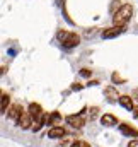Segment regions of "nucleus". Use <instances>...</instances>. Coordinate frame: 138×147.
Returning <instances> with one entry per match:
<instances>
[{
	"instance_id": "f257e3e1",
	"label": "nucleus",
	"mask_w": 138,
	"mask_h": 147,
	"mask_svg": "<svg viewBox=\"0 0 138 147\" xmlns=\"http://www.w3.org/2000/svg\"><path fill=\"white\" fill-rule=\"evenodd\" d=\"M131 16H133V7H131L130 3H123V5L113 14V22H114L116 26H126L128 21L131 19Z\"/></svg>"
},
{
	"instance_id": "f03ea898",
	"label": "nucleus",
	"mask_w": 138,
	"mask_h": 147,
	"mask_svg": "<svg viewBox=\"0 0 138 147\" xmlns=\"http://www.w3.org/2000/svg\"><path fill=\"white\" fill-rule=\"evenodd\" d=\"M56 38L62 41L65 48H75L80 45V36L77 33H68V31H58Z\"/></svg>"
},
{
	"instance_id": "7ed1b4c3",
	"label": "nucleus",
	"mask_w": 138,
	"mask_h": 147,
	"mask_svg": "<svg viewBox=\"0 0 138 147\" xmlns=\"http://www.w3.org/2000/svg\"><path fill=\"white\" fill-rule=\"evenodd\" d=\"M34 118L31 116V113L29 111H22L21 113V116L15 120V123H17V127H21L22 130H27V128H33V125H34V121H33Z\"/></svg>"
},
{
	"instance_id": "20e7f679",
	"label": "nucleus",
	"mask_w": 138,
	"mask_h": 147,
	"mask_svg": "<svg viewBox=\"0 0 138 147\" xmlns=\"http://www.w3.org/2000/svg\"><path fill=\"white\" fill-rule=\"evenodd\" d=\"M126 31V26H113V28H107V29H104L102 31V38L104 39H111V38H116L119 36V34H123Z\"/></svg>"
},
{
	"instance_id": "39448f33",
	"label": "nucleus",
	"mask_w": 138,
	"mask_h": 147,
	"mask_svg": "<svg viewBox=\"0 0 138 147\" xmlns=\"http://www.w3.org/2000/svg\"><path fill=\"white\" fill-rule=\"evenodd\" d=\"M65 120H67V123L72 128H82L85 125V118L82 115H68Z\"/></svg>"
},
{
	"instance_id": "423d86ee",
	"label": "nucleus",
	"mask_w": 138,
	"mask_h": 147,
	"mask_svg": "<svg viewBox=\"0 0 138 147\" xmlns=\"http://www.w3.org/2000/svg\"><path fill=\"white\" fill-rule=\"evenodd\" d=\"M27 111L31 113V116L36 120H43L44 118V111H43V108H41V105H38V103H31L29 105V108H27Z\"/></svg>"
},
{
	"instance_id": "0eeeda50",
	"label": "nucleus",
	"mask_w": 138,
	"mask_h": 147,
	"mask_svg": "<svg viewBox=\"0 0 138 147\" xmlns=\"http://www.w3.org/2000/svg\"><path fill=\"white\" fill-rule=\"evenodd\" d=\"M60 121H62V115H60L58 111H51L50 115H44V125H53V127H56Z\"/></svg>"
},
{
	"instance_id": "6e6552de",
	"label": "nucleus",
	"mask_w": 138,
	"mask_h": 147,
	"mask_svg": "<svg viewBox=\"0 0 138 147\" xmlns=\"http://www.w3.org/2000/svg\"><path fill=\"white\" fill-rule=\"evenodd\" d=\"M104 94H106L107 101H111V103L119 101V94H118V89H116L114 86H107V87L104 89Z\"/></svg>"
},
{
	"instance_id": "1a4fd4ad",
	"label": "nucleus",
	"mask_w": 138,
	"mask_h": 147,
	"mask_svg": "<svg viewBox=\"0 0 138 147\" xmlns=\"http://www.w3.org/2000/svg\"><path fill=\"white\" fill-rule=\"evenodd\" d=\"M119 130H121V134L126 135V137H138V130L133 128L131 125H128V123H121V125H119Z\"/></svg>"
},
{
	"instance_id": "9d476101",
	"label": "nucleus",
	"mask_w": 138,
	"mask_h": 147,
	"mask_svg": "<svg viewBox=\"0 0 138 147\" xmlns=\"http://www.w3.org/2000/svg\"><path fill=\"white\" fill-rule=\"evenodd\" d=\"M119 105L128 111H133V108H135V101L130 96H119Z\"/></svg>"
},
{
	"instance_id": "9b49d317",
	"label": "nucleus",
	"mask_w": 138,
	"mask_h": 147,
	"mask_svg": "<svg viewBox=\"0 0 138 147\" xmlns=\"http://www.w3.org/2000/svg\"><path fill=\"white\" fill-rule=\"evenodd\" d=\"M65 135V128L63 127H51L50 128V132H48V137L50 139H60V137H63Z\"/></svg>"
},
{
	"instance_id": "f8f14e48",
	"label": "nucleus",
	"mask_w": 138,
	"mask_h": 147,
	"mask_svg": "<svg viewBox=\"0 0 138 147\" xmlns=\"http://www.w3.org/2000/svg\"><path fill=\"white\" fill-rule=\"evenodd\" d=\"M101 123H102L104 127H114V125H118V118L114 115L106 113V115H102V118H101Z\"/></svg>"
},
{
	"instance_id": "ddd939ff",
	"label": "nucleus",
	"mask_w": 138,
	"mask_h": 147,
	"mask_svg": "<svg viewBox=\"0 0 138 147\" xmlns=\"http://www.w3.org/2000/svg\"><path fill=\"white\" fill-rule=\"evenodd\" d=\"M22 111L24 110L21 108V105H12V106H9V118L10 120H17Z\"/></svg>"
},
{
	"instance_id": "4468645a",
	"label": "nucleus",
	"mask_w": 138,
	"mask_h": 147,
	"mask_svg": "<svg viewBox=\"0 0 138 147\" xmlns=\"http://www.w3.org/2000/svg\"><path fill=\"white\" fill-rule=\"evenodd\" d=\"M9 105H10V96L7 92H2V105H0L2 113H5V111L9 110Z\"/></svg>"
},
{
	"instance_id": "2eb2a0df",
	"label": "nucleus",
	"mask_w": 138,
	"mask_h": 147,
	"mask_svg": "<svg viewBox=\"0 0 138 147\" xmlns=\"http://www.w3.org/2000/svg\"><path fill=\"white\" fill-rule=\"evenodd\" d=\"M111 79H113V82H114V84H126V79H125V77H121L118 72L113 74V75H111Z\"/></svg>"
},
{
	"instance_id": "dca6fc26",
	"label": "nucleus",
	"mask_w": 138,
	"mask_h": 147,
	"mask_svg": "<svg viewBox=\"0 0 138 147\" xmlns=\"http://www.w3.org/2000/svg\"><path fill=\"white\" fill-rule=\"evenodd\" d=\"M70 147H90V144H87V142H84V140H73Z\"/></svg>"
},
{
	"instance_id": "f3484780",
	"label": "nucleus",
	"mask_w": 138,
	"mask_h": 147,
	"mask_svg": "<svg viewBox=\"0 0 138 147\" xmlns=\"http://www.w3.org/2000/svg\"><path fill=\"white\" fill-rule=\"evenodd\" d=\"M80 75H82V77H90V75H92V70H89V69H82V70H80Z\"/></svg>"
},
{
	"instance_id": "a211bd4d",
	"label": "nucleus",
	"mask_w": 138,
	"mask_h": 147,
	"mask_svg": "<svg viewBox=\"0 0 138 147\" xmlns=\"http://www.w3.org/2000/svg\"><path fill=\"white\" fill-rule=\"evenodd\" d=\"M131 98H133V101H137V105H138V89H135V91H133Z\"/></svg>"
},
{
	"instance_id": "6ab92c4d",
	"label": "nucleus",
	"mask_w": 138,
	"mask_h": 147,
	"mask_svg": "<svg viewBox=\"0 0 138 147\" xmlns=\"http://www.w3.org/2000/svg\"><path fill=\"white\" fill-rule=\"evenodd\" d=\"M82 87H84L82 84H73V86H72V89H73V91H80Z\"/></svg>"
},
{
	"instance_id": "aec40b11",
	"label": "nucleus",
	"mask_w": 138,
	"mask_h": 147,
	"mask_svg": "<svg viewBox=\"0 0 138 147\" xmlns=\"http://www.w3.org/2000/svg\"><path fill=\"white\" fill-rule=\"evenodd\" d=\"M97 115V108H90V118H96Z\"/></svg>"
},
{
	"instance_id": "412c9836",
	"label": "nucleus",
	"mask_w": 138,
	"mask_h": 147,
	"mask_svg": "<svg viewBox=\"0 0 138 147\" xmlns=\"http://www.w3.org/2000/svg\"><path fill=\"white\" fill-rule=\"evenodd\" d=\"M128 147H138V140H131V142L128 144Z\"/></svg>"
},
{
	"instance_id": "4be33fe9",
	"label": "nucleus",
	"mask_w": 138,
	"mask_h": 147,
	"mask_svg": "<svg viewBox=\"0 0 138 147\" xmlns=\"http://www.w3.org/2000/svg\"><path fill=\"white\" fill-rule=\"evenodd\" d=\"M133 115H135V116L138 118V105L135 106V108H133Z\"/></svg>"
}]
</instances>
